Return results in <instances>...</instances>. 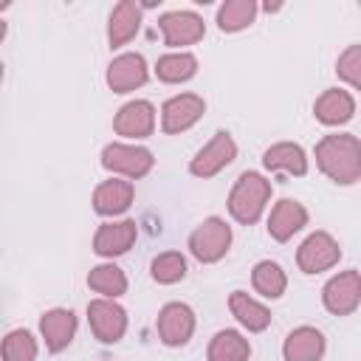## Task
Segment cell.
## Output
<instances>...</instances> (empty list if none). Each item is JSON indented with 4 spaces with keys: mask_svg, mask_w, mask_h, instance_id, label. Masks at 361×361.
Returning a JSON list of instances; mask_svg holds the SVG:
<instances>
[{
    "mask_svg": "<svg viewBox=\"0 0 361 361\" xmlns=\"http://www.w3.org/2000/svg\"><path fill=\"white\" fill-rule=\"evenodd\" d=\"M39 344L28 327H14L0 341V361H37Z\"/></svg>",
    "mask_w": 361,
    "mask_h": 361,
    "instance_id": "83f0119b",
    "label": "cell"
},
{
    "mask_svg": "<svg viewBox=\"0 0 361 361\" xmlns=\"http://www.w3.org/2000/svg\"><path fill=\"white\" fill-rule=\"evenodd\" d=\"M327 353V338L313 324L293 327L282 341V358L285 361H322Z\"/></svg>",
    "mask_w": 361,
    "mask_h": 361,
    "instance_id": "ac0fdd59",
    "label": "cell"
},
{
    "mask_svg": "<svg viewBox=\"0 0 361 361\" xmlns=\"http://www.w3.org/2000/svg\"><path fill=\"white\" fill-rule=\"evenodd\" d=\"M251 285L262 299H279L288 290V274L274 259H259L251 268Z\"/></svg>",
    "mask_w": 361,
    "mask_h": 361,
    "instance_id": "4316f807",
    "label": "cell"
},
{
    "mask_svg": "<svg viewBox=\"0 0 361 361\" xmlns=\"http://www.w3.org/2000/svg\"><path fill=\"white\" fill-rule=\"evenodd\" d=\"M234 158H237V141L231 138L228 130H217V133L195 152V158L189 161V172H192L195 178H200V180H209V178L220 175L228 164H234Z\"/></svg>",
    "mask_w": 361,
    "mask_h": 361,
    "instance_id": "52a82bcc",
    "label": "cell"
},
{
    "mask_svg": "<svg viewBox=\"0 0 361 361\" xmlns=\"http://www.w3.org/2000/svg\"><path fill=\"white\" fill-rule=\"evenodd\" d=\"M158 31H161L166 48L186 51V45H195L206 37V23L197 11L175 8V11H164L158 17Z\"/></svg>",
    "mask_w": 361,
    "mask_h": 361,
    "instance_id": "8992f818",
    "label": "cell"
},
{
    "mask_svg": "<svg viewBox=\"0 0 361 361\" xmlns=\"http://www.w3.org/2000/svg\"><path fill=\"white\" fill-rule=\"evenodd\" d=\"M141 17H144V6H138L133 0H121V3L113 6L110 17H107V45H110V51L124 48L141 31Z\"/></svg>",
    "mask_w": 361,
    "mask_h": 361,
    "instance_id": "ffe728a7",
    "label": "cell"
},
{
    "mask_svg": "<svg viewBox=\"0 0 361 361\" xmlns=\"http://www.w3.org/2000/svg\"><path fill=\"white\" fill-rule=\"evenodd\" d=\"M259 14V6L257 0H226L223 6H217V28L223 34H237V31H245L248 25H254Z\"/></svg>",
    "mask_w": 361,
    "mask_h": 361,
    "instance_id": "484cf974",
    "label": "cell"
},
{
    "mask_svg": "<svg viewBox=\"0 0 361 361\" xmlns=\"http://www.w3.org/2000/svg\"><path fill=\"white\" fill-rule=\"evenodd\" d=\"M8 8V3H0V11H6Z\"/></svg>",
    "mask_w": 361,
    "mask_h": 361,
    "instance_id": "d6a6232c",
    "label": "cell"
},
{
    "mask_svg": "<svg viewBox=\"0 0 361 361\" xmlns=\"http://www.w3.org/2000/svg\"><path fill=\"white\" fill-rule=\"evenodd\" d=\"M127 285H130L127 282V274L113 259L99 262V265H93L87 271V288L93 293H99L102 299H118V296H124L127 293Z\"/></svg>",
    "mask_w": 361,
    "mask_h": 361,
    "instance_id": "d4e9b609",
    "label": "cell"
},
{
    "mask_svg": "<svg viewBox=\"0 0 361 361\" xmlns=\"http://www.w3.org/2000/svg\"><path fill=\"white\" fill-rule=\"evenodd\" d=\"M316 166L336 186H353L361 180V141L353 133H327L316 141Z\"/></svg>",
    "mask_w": 361,
    "mask_h": 361,
    "instance_id": "6da1fadb",
    "label": "cell"
},
{
    "mask_svg": "<svg viewBox=\"0 0 361 361\" xmlns=\"http://www.w3.org/2000/svg\"><path fill=\"white\" fill-rule=\"evenodd\" d=\"M113 133L127 138L130 144L149 138L155 133V104L147 99H130L124 102L113 116Z\"/></svg>",
    "mask_w": 361,
    "mask_h": 361,
    "instance_id": "7c38bea8",
    "label": "cell"
},
{
    "mask_svg": "<svg viewBox=\"0 0 361 361\" xmlns=\"http://www.w3.org/2000/svg\"><path fill=\"white\" fill-rule=\"evenodd\" d=\"M313 116L324 127H341L355 116V96L344 87H327L313 102Z\"/></svg>",
    "mask_w": 361,
    "mask_h": 361,
    "instance_id": "d6986e66",
    "label": "cell"
},
{
    "mask_svg": "<svg viewBox=\"0 0 361 361\" xmlns=\"http://www.w3.org/2000/svg\"><path fill=\"white\" fill-rule=\"evenodd\" d=\"M147 79H149V65L135 51H124V54L113 56L104 71V82L113 93H133L138 87H144Z\"/></svg>",
    "mask_w": 361,
    "mask_h": 361,
    "instance_id": "4fadbf2b",
    "label": "cell"
},
{
    "mask_svg": "<svg viewBox=\"0 0 361 361\" xmlns=\"http://www.w3.org/2000/svg\"><path fill=\"white\" fill-rule=\"evenodd\" d=\"M3 73H6V71H3V62H0V82H3Z\"/></svg>",
    "mask_w": 361,
    "mask_h": 361,
    "instance_id": "836d02e7",
    "label": "cell"
},
{
    "mask_svg": "<svg viewBox=\"0 0 361 361\" xmlns=\"http://www.w3.org/2000/svg\"><path fill=\"white\" fill-rule=\"evenodd\" d=\"M336 76L350 85V90L361 87V45H347L336 59Z\"/></svg>",
    "mask_w": 361,
    "mask_h": 361,
    "instance_id": "f546056e",
    "label": "cell"
},
{
    "mask_svg": "<svg viewBox=\"0 0 361 361\" xmlns=\"http://www.w3.org/2000/svg\"><path fill=\"white\" fill-rule=\"evenodd\" d=\"M322 305L333 316H353L361 305V274L347 268L330 276L322 288Z\"/></svg>",
    "mask_w": 361,
    "mask_h": 361,
    "instance_id": "ba28073f",
    "label": "cell"
},
{
    "mask_svg": "<svg viewBox=\"0 0 361 361\" xmlns=\"http://www.w3.org/2000/svg\"><path fill=\"white\" fill-rule=\"evenodd\" d=\"M262 166L268 172L302 178V175H307V152L296 141H276L262 152Z\"/></svg>",
    "mask_w": 361,
    "mask_h": 361,
    "instance_id": "44dd1931",
    "label": "cell"
},
{
    "mask_svg": "<svg viewBox=\"0 0 361 361\" xmlns=\"http://www.w3.org/2000/svg\"><path fill=\"white\" fill-rule=\"evenodd\" d=\"M138 240V223L130 217L121 220H110L102 223L93 234V254L102 259H116L121 254H127Z\"/></svg>",
    "mask_w": 361,
    "mask_h": 361,
    "instance_id": "5bb4252c",
    "label": "cell"
},
{
    "mask_svg": "<svg viewBox=\"0 0 361 361\" xmlns=\"http://www.w3.org/2000/svg\"><path fill=\"white\" fill-rule=\"evenodd\" d=\"M228 310L237 319L240 327H245L248 333H262L271 327V307L262 305L259 299H254L245 290H231L228 293Z\"/></svg>",
    "mask_w": 361,
    "mask_h": 361,
    "instance_id": "7402d4cb",
    "label": "cell"
},
{
    "mask_svg": "<svg viewBox=\"0 0 361 361\" xmlns=\"http://www.w3.org/2000/svg\"><path fill=\"white\" fill-rule=\"evenodd\" d=\"M341 259V245L330 231H310L302 245L296 248V265L302 274L313 276V274H324L330 268H336Z\"/></svg>",
    "mask_w": 361,
    "mask_h": 361,
    "instance_id": "5b68a950",
    "label": "cell"
},
{
    "mask_svg": "<svg viewBox=\"0 0 361 361\" xmlns=\"http://www.w3.org/2000/svg\"><path fill=\"white\" fill-rule=\"evenodd\" d=\"M271 195H274L271 180H268L262 172L245 169V172L234 180V186H231V192H228V200H226L228 214H231L240 226H254V223L265 214V209H268V203H271Z\"/></svg>",
    "mask_w": 361,
    "mask_h": 361,
    "instance_id": "7a4b0ae2",
    "label": "cell"
},
{
    "mask_svg": "<svg viewBox=\"0 0 361 361\" xmlns=\"http://www.w3.org/2000/svg\"><path fill=\"white\" fill-rule=\"evenodd\" d=\"M305 226H307V209H305V203H299L293 197H279L271 206V214H268V226L265 228H268V237L271 240L288 243Z\"/></svg>",
    "mask_w": 361,
    "mask_h": 361,
    "instance_id": "2e32d148",
    "label": "cell"
},
{
    "mask_svg": "<svg viewBox=\"0 0 361 361\" xmlns=\"http://www.w3.org/2000/svg\"><path fill=\"white\" fill-rule=\"evenodd\" d=\"M279 8H282V3H265V6H262V11H268V14H271V11H279Z\"/></svg>",
    "mask_w": 361,
    "mask_h": 361,
    "instance_id": "4dcf8cb0",
    "label": "cell"
},
{
    "mask_svg": "<svg viewBox=\"0 0 361 361\" xmlns=\"http://www.w3.org/2000/svg\"><path fill=\"white\" fill-rule=\"evenodd\" d=\"M102 166L113 175V178H124V180H141L152 172L155 166V155L149 147L141 144H130V141H110L102 147Z\"/></svg>",
    "mask_w": 361,
    "mask_h": 361,
    "instance_id": "3957f363",
    "label": "cell"
},
{
    "mask_svg": "<svg viewBox=\"0 0 361 361\" xmlns=\"http://www.w3.org/2000/svg\"><path fill=\"white\" fill-rule=\"evenodd\" d=\"M248 358H251V341L234 327L217 330L206 347V361H248Z\"/></svg>",
    "mask_w": 361,
    "mask_h": 361,
    "instance_id": "603a6c76",
    "label": "cell"
},
{
    "mask_svg": "<svg viewBox=\"0 0 361 361\" xmlns=\"http://www.w3.org/2000/svg\"><path fill=\"white\" fill-rule=\"evenodd\" d=\"M155 79L164 85H183L197 73V56L192 51H169L155 62Z\"/></svg>",
    "mask_w": 361,
    "mask_h": 361,
    "instance_id": "cb8c5ba5",
    "label": "cell"
},
{
    "mask_svg": "<svg viewBox=\"0 0 361 361\" xmlns=\"http://www.w3.org/2000/svg\"><path fill=\"white\" fill-rule=\"evenodd\" d=\"M6 34H8V23H6V20H0V42L6 39Z\"/></svg>",
    "mask_w": 361,
    "mask_h": 361,
    "instance_id": "1f68e13d",
    "label": "cell"
},
{
    "mask_svg": "<svg viewBox=\"0 0 361 361\" xmlns=\"http://www.w3.org/2000/svg\"><path fill=\"white\" fill-rule=\"evenodd\" d=\"M135 200V186L133 180L124 178H107L93 189V212L102 217H121Z\"/></svg>",
    "mask_w": 361,
    "mask_h": 361,
    "instance_id": "e0dca14e",
    "label": "cell"
},
{
    "mask_svg": "<svg viewBox=\"0 0 361 361\" xmlns=\"http://www.w3.org/2000/svg\"><path fill=\"white\" fill-rule=\"evenodd\" d=\"M87 324L96 341L118 344L127 333V310L116 299H90L87 302Z\"/></svg>",
    "mask_w": 361,
    "mask_h": 361,
    "instance_id": "9c48e42d",
    "label": "cell"
},
{
    "mask_svg": "<svg viewBox=\"0 0 361 361\" xmlns=\"http://www.w3.org/2000/svg\"><path fill=\"white\" fill-rule=\"evenodd\" d=\"M206 113V99L197 93H175L161 104V130L166 135H180L192 130Z\"/></svg>",
    "mask_w": 361,
    "mask_h": 361,
    "instance_id": "30bf717a",
    "label": "cell"
},
{
    "mask_svg": "<svg viewBox=\"0 0 361 361\" xmlns=\"http://www.w3.org/2000/svg\"><path fill=\"white\" fill-rule=\"evenodd\" d=\"M79 330V319L71 307H51L39 316V338L45 341L48 353H62L73 344Z\"/></svg>",
    "mask_w": 361,
    "mask_h": 361,
    "instance_id": "9a60e30c",
    "label": "cell"
},
{
    "mask_svg": "<svg viewBox=\"0 0 361 361\" xmlns=\"http://www.w3.org/2000/svg\"><path fill=\"white\" fill-rule=\"evenodd\" d=\"M195 327H197V319H195V310L186 302H166L158 310L155 330H158V338H161L164 347L189 344V338L195 336Z\"/></svg>",
    "mask_w": 361,
    "mask_h": 361,
    "instance_id": "8fae6325",
    "label": "cell"
},
{
    "mask_svg": "<svg viewBox=\"0 0 361 361\" xmlns=\"http://www.w3.org/2000/svg\"><path fill=\"white\" fill-rule=\"evenodd\" d=\"M149 276L158 285H175L186 276V257L180 251H161L149 262Z\"/></svg>",
    "mask_w": 361,
    "mask_h": 361,
    "instance_id": "f1b7e54d",
    "label": "cell"
},
{
    "mask_svg": "<svg viewBox=\"0 0 361 361\" xmlns=\"http://www.w3.org/2000/svg\"><path fill=\"white\" fill-rule=\"evenodd\" d=\"M231 240H234L231 226L223 217L212 214L200 226H195V231L189 234V254L203 265H214L228 254Z\"/></svg>",
    "mask_w": 361,
    "mask_h": 361,
    "instance_id": "277c9868",
    "label": "cell"
}]
</instances>
